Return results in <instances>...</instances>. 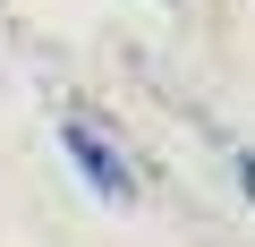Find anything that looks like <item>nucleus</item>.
I'll list each match as a JSON object with an SVG mask.
<instances>
[{
	"instance_id": "obj_1",
	"label": "nucleus",
	"mask_w": 255,
	"mask_h": 247,
	"mask_svg": "<svg viewBox=\"0 0 255 247\" xmlns=\"http://www.w3.org/2000/svg\"><path fill=\"white\" fill-rule=\"evenodd\" d=\"M60 145L77 154V171L94 179V196H111V205H128V196H136V179H128V154L94 128V119H60Z\"/></svg>"
},
{
	"instance_id": "obj_2",
	"label": "nucleus",
	"mask_w": 255,
	"mask_h": 247,
	"mask_svg": "<svg viewBox=\"0 0 255 247\" xmlns=\"http://www.w3.org/2000/svg\"><path fill=\"white\" fill-rule=\"evenodd\" d=\"M238 179H247V196H255V154H238Z\"/></svg>"
}]
</instances>
